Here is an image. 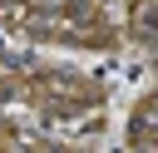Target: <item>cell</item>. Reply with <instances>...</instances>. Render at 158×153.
<instances>
[]
</instances>
